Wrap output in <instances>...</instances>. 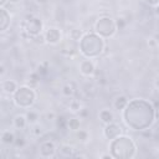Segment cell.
I'll return each mask as SVG.
<instances>
[{
	"label": "cell",
	"instance_id": "6da1fadb",
	"mask_svg": "<svg viewBox=\"0 0 159 159\" xmlns=\"http://www.w3.org/2000/svg\"><path fill=\"white\" fill-rule=\"evenodd\" d=\"M124 124L132 130H147L157 120V108L144 98L129 99L122 111Z\"/></svg>",
	"mask_w": 159,
	"mask_h": 159
},
{
	"label": "cell",
	"instance_id": "7a4b0ae2",
	"mask_svg": "<svg viewBox=\"0 0 159 159\" xmlns=\"http://www.w3.org/2000/svg\"><path fill=\"white\" fill-rule=\"evenodd\" d=\"M106 48L104 39L97 35L94 31L84 32L82 39L78 41V50L84 58H97Z\"/></svg>",
	"mask_w": 159,
	"mask_h": 159
},
{
	"label": "cell",
	"instance_id": "3957f363",
	"mask_svg": "<svg viewBox=\"0 0 159 159\" xmlns=\"http://www.w3.org/2000/svg\"><path fill=\"white\" fill-rule=\"evenodd\" d=\"M137 144L133 138L120 134L114 139L109 140L108 150L114 159H132L137 155Z\"/></svg>",
	"mask_w": 159,
	"mask_h": 159
},
{
	"label": "cell",
	"instance_id": "277c9868",
	"mask_svg": "<svg viewBox=\"0 0 159 159\" xmlns=\"http://www.w3.org/2000/svg\"><path fill=\"white\" fill-rule=\"evenodd\" d=\"M12 102L16 107L22 109H30L36 102V91L29 84L19 86L12 93Z\"/></svg>",
	"mask_w": 159,
	"mask_h": 159
},
{
	"label": "cell",
	"instance_id": "5b68a950",
	"mask_svg": "<svg viewBox=\"0 0 159 159\" xmlns=\"http://www.w3.org/2000/svg\"><path fill=\"white\" fill-rule=\"evenodd\" d=\"M117 25L116 20L111 16H101L96 20L93 25V31L99 35L103 39H111L116 35L117 32Z\"/></svg>",
	"mask_w": 159,
	"mask_h": 159
},
{
	"label": "cell",
	"instance_id": "8992f818",
	"mask_svg": "<svg viewBox=\"0 0 159 159\" xmlns=\"http://www.w3.org/2000/svg\"><path fill=\"white\" fill-rule=\"evenodd\" d=\"M21 30L25 31L30 37L43 32V22L39 16L30 15L21 22Z\"/></svg>",
	"mask_w": 159,
	"mask_h": 159
},
{
	"label": "cell",
	"instance_id": "52a82bcc",
	"mask_svg": "<svg viewBox=\"0 0 159 159\" xmlns=\"http://www.w3.org/2000/svg\"><path fill=\"white\" fill-rule=\"evenodd\" d=\"M57 147L53 140L46 139L39 144V155L41 158H53L56 155Z\"/></svg>",
	"mask_w": 159,
	"mask_h": 159
},
{
	"label": "cell",
	"instance_id": "ba28073f",
	"mask_svg": "<svg viewBox=\"0 0 159 159\" xmlns=\"http://www.w3.org/2000/svg\"><path fill=\"white\" fill-rule=\"evenodd\" d=\"M43 35H45V41L48 45H57L62 40V31L56 26H48L43 31Z\"/></svg>",
	"mask_w": 159,
	"mask_h": 159
},
{
	"label": "cell",
	"instance_id": "9c48e42d",
	"mask_svg": "<svg viewBox=\"0 0 159 159\" xmlns=\"http://www.w3.org/2000/svg\"><path fill=\"white\" fill-rule=\"evenodd\" d=\"M123 133V129L122 127L116 123V122H111L108 124H104V128H103V137L108 140H112L114 139L116 137L120 135Z\"/></svg>",
	"mask_w": 159,
	"mask_h": 159
},
{
	"label": "cell",
	"instance_id": "30bf717a",
	"mask_svg": "<svg viewBox=\"0 0 159 159\" xmlns=\"http://www.w3.org/2000/svg\"><path fill=\"white\" fill-rule=\"evenodd\" d=\"M78 70L80 73L84 77H92L96 72V63L93 61V58H84L80 62L78 65Z\"/></svg>",
	"mask_w": 159,
	"mask_h": 159
},
{
	"label": "cell",
	"instance_id": "8fae6325",
	"mask_svg": "<svg viewBox=\"0 0 159 159\" xmlns=\"http://www.w3.org/2000/svg\"><path fill=\"white\" fill-rule=\"evenodd\" d=\"M11 25V15L5 7H0V34L5 32Z\"/></svg>",
	"mask_w": 159,
	"mask_h": 159
},
{
	"label": "cell",
	"instance_id": "7c38bea8",
	"mask_svg": "<svg viewBox=\"0 0 159 159\" xmlns=\"http://www.w3.org/2000/svg\"><path fill=\"white\" fill-rule=\"evenodd\" d=\"M17 87H19V84L14 80H2L0 82V89H1V92L5 93V94H9V96H12V93L17 89Z\"/></svg>",
	"mask_w": 159,
	"mask_h": 159
},
{
	"label": "cell",
	"instance_id": "4fadbf2b",
	"mask_svg": "<svg viewBox=\"0 0 159 159\" xmlns=\"http://www.w3.org/2000/svg\"><path fill=\"white\" fill-rule=\"evenodd\" d=\"M12 125L15 129H25L27 127V119H26V116L22 114V113H17L12 118Z\"/></svg>",
	"mask_w": 159,
	"mask_h": 159
},
{
	"label": "cell",
	"instance_id": "5bb4252c",
	"mask_svg": "<svg viewBox=\"0 0 159 159\" xmlns=\"http://www.w3.org/2000/svg\"><path fill=\"white\" fill-rule=\"evenodd\" d=\"M128 97L125 96V94H119V96H117L114 99H113V103H112V106H113V108L117 111V112H122L123 109H124V107L127 106V103H128Z\"/></svg>",
	"mask_w": 159,
	"mask_h": 159
},
{
	"label": "cell",
	"instance_id": "9a60e30c",
	"mask_svg": "<svg viewBox=\"0 0 159 159\" xmlns=\"http://www.w3.org/2000/svg\"><path fill=\"white\" fill-rule=\"evenodd\" d=\"M98 119H99L103 124H108V123H111V122H114V114H113V112H112L111 109L103 108V109H101L99 113H98Z\"/></svg>",
	"mask_w": 159,
	"mask_h": 159
},
{
	"label": "cell",
	"instance_id": "2e32d148",
	"mask_svg": "<svg viewBox=\"0 0 159 159\" xmlns=\"http://www.w3.org/2000/svg\"><path fill=\"white\" fill-rule=\"evenodd\" d=\"M15 138H16L15 133H14L12 130H9V129L2 130L1 134H0V140H1V143L6 144V145H12L14 142H15Z\"/></svg>",
	"mask_w": 159,
	"mask_h": 159
},
{
	"label": "cell",
	"instance_id": "e0dca14e",
	"mask_svg": "<svg viewBox=\"0 0 159 159\" xmlns=\"http://www.w3.org/2000/svg\"><path fill=\"white\" fill-rule=\"evenodd\" d=\"M58 152H60V154L62 155V157H73L75 155V153H76V149H75V147L73 145H70V144H61L58 148Z\"/></svg>",
	"mask_w": 159,
	"mask_h": 159
},
{
	"label": "cell",
	"instance_id": "ac0fdd59",
	"mask_svg": "<svg viewBox=\"0 0 159 159\" xmlns=\"http://www.w3.org/2000/svg\"><path fill=\"white\" fill-rule=\"evenodd\" d=\"M83 34H84V31L81 27H73V29H71L68 31V39L75 41V42H78L82 39Z\"/></svg>",
	"mask_w": 159,
	"mask_h": 159
},
{
	"label": "cell",
	"instance_id": "d6986e66",
	"mask_svg": "<svg viewBox=\"0 0 159 159\" xmlns=\"http://www.w3.org/2000/svg\"><path fill=\"white\" fill-rule=\"evenodd\" d=\"M82 107H83V104H82L81 101L77 99V98H71L70 102H68V104H67L68 111L72 112V113H75V114H77V113L81 111Z\"/></svg>",
	"mask_w": 159,
	"mask_h": 159
},
{
	"label": "cell",
	"instance_id": "ffe728a7",
	"mask_svg": "<svg viewBox=\"0 0 159 159\" xmlns=\"http://www.w3.org/2000/svg\"><path fill=\"white\" fill-rule=\"evenodd\" d=\"M75 89H76L75 83H73V82H67V83H65V84L62 86L61 93H62L65 97H72V96L75 94Z\"/></svg>",
	"mask_w": 159,
	"mask_h": 159
},
{
	"label": "cell",
	"instance_id": "44dd1931",
	"mask_svg": "<svg viewBox=\"0 0 159 159\" xmlns=\"http://www.w3.org/2000/svg\"><path fill=\"white\" fill-rule=\"evenodd\" d=\"M66 127L72 130V132H76L77 129L81 128V119L77 118V117H73V118H70L66 120Z\"/></svg>",
	"mask_w": 159,
	"mask_h": 159
},
{
	"label": "cell",
	"instance_id": "7402d4cb",
	"mask_svg": "<svg viewBox=\"0 0 159 159\" xmlns=\"http://www.w3.org/2000/svg\"><path fill=\"white\" fill-rule=\"evenodd\" d=\"M25 116H26V119H27V124L37 123L39 119H40V114H39L36 111H32V109L27 111V112L25 113Z\"/></svg>",
	"mask_w": 159,
	"mask_h": 159
},
{
	"label": "cell",
	"instance_id": "603a6c76",
	"mask_svg": "<svg viewBox=\"0 0 159 159\" xmlns=\"http://www.w3.org/2000/svg\"><path fill=\"white\" fill-rule=\"evenodd\" d=\"M31 125V128H30V132H31V134L34 135V137H36V138H39V137H41L42 134H43V127L37 122V123H34V124H30Z\"/></svg>",
	"mask_w": 159,
	"mask_h": 159
},
{
	"label": "cell",
	"instance_id": "cb8c5ba5",
	"mask_svg": "<svg viewBox=\"0 0 159 159\" xmlns=\"http://www.w3.org/2000/svg\"><path fill=\"white\" fill-rule=\"evenodd\" d=\"M76 138L81 142V143H87L89 140V133L86 130V129H77L76 132Z\"/></svg>",
	"mask_w": 159,
	"mask_h": 159
},
{
	"label": "cell",
	"instance_id": "d4e9b609",
	"mask_svg": "<svg viewBox=\"0 0 159 159\" xmlns=\"http://www.w3.org/2000/svg\"><path fill=\"white\" fill-rule=\"evenodd\" d=\"M30 41L35 42L36 45H45V43H46V41H45V35H43V32H41V34L36 35V36H32V37H30Z\"/></svg>",
	"mask_w": 159,
	"mask_h": 159
},
{
	"label": "cell",
	"instance_id": "484cf974",
	"mask_svg": "<svg viewBox=\"0 0 159 159\" xmlns=\"http://www.w3.org/2000/svg\"><path fill=\"white\" fill-rule=\"evenodd\" d=\"M147 43H148L149 48H152V50H157L158 48V40L155 37H149L147 40Z\"/></svg>",
	"mask_w": 159,
	"mask_h": 159
},
{
	"label": "cell",
	"instance_id": "4316f807",
	"mask_svg": "<svg viewBox=\"0 0 159 159\" xmlns=\"http://www.w3.org/2000/svg\"><path fill=\"white\" fill-rule=\"evenodd\" d=\"M77 114L80 116V118L84 119V118H87V117L89 116V109H88L87 107H84V106H83V107L81 108V111H80V112H78Z\"/></svg>",
	"mask_w": 159,
	"mask_h": 159
},
{
	"label": "cell",
	"instance_id": "83f0119b",
	"mask_svg": "<svg viewBox=\"0 0 159 159\" xmlns=\"http://www.w3.org/2000/svg\"><path fill=\"white\" fill-rule=\"evenodd\" d=\"M45 118L47 120H55L57 118V116H56L55 112H47V113H45Z\"/></svg>",
	"mask_w": 159,
	"mask_h": 159
},
{
	"label": "cell",
	"instance_id": "f1b7e54d",
	"mask_svg": "<svg viewBox=\"0 0 159 159\" xmlns=\"http://www.w3.org/2000/svg\"><path fill=\"white\" fill-rule=\"evenodd\" d=\"M25 144V139L24 138H15V142H14V144L12 145H15V147H22Z\"/></svg>",
	"mask_w": 159,
	"mask_h": 159
},
{
	"label": "cell",
	"instance_id": "f546056e",
	"mask_svg": "<svg viewBox=\"0 0 159 159\" xmlns=\"http://www.w3.org/2000/svg\"><path fill=\"white\" fill-rule=\"evenodd\" d=\"M143 1H145V4L152 7H158L159 5V0H143Z\"/></svg>",
	"mask_w": 159,
	"mask_h": 159
},
{
	"label": "cell",
	"instance_id": "4dcf8cb0",
	"mask_svg": "<svg viewBox=\"0 0 159 159\" xmlns=\"http://www.w3.org/2000/svg\"><path fill=\"white\" fill-rule=\"evenodd\" d=\"M5 73H6V67L2 63H0V76H4Z\"/></svg>",
	"mask_w": 159,
	"mask_h": 159
},
{
	"label": "cell",
	"instance_id": "1f68e13d",
	"mask_svg": "<svg viewBox=\"0 0 159 159\" xmlns=\"http://www.w3.org/2000/svg\"><path fill=\"white\" fill-rule=\"evenodd\" d=\"M10 4H12V5H19V4H21V1L22 0H7Z\"/></svg>",
	"mask_w": 159,
	"mask_h": 159
},
{
	"label": "cell",
	"instance_id": "d6a6232c",
	"mask_svg": "<svg viewBox=\"0 0 159 159\" xmlns=\"http://www.w3.org/2000/svg\"><path fill=\"white\" fill-rule=\"evenodd\" d=\"M101 158H102V159H112V157H111L109 153H108V154H102Z\"/></svg>",
	"mask_w": 159,
	"mask_h": 159
},
{
	"label": "cell",
	"instance_id": "836d02e7",
	"mask_svg": "<svg viewBox=\"0 0 159 159\" xmlns=\"http://www.w3.org/2000/svg\"><path fill=\"white\" fill-rule=\"evenodd\" d=\"M7 0H0V7H5V5L7 4Z\"/></svg>",
	"mask_w": 159,
	"mask_h": 159
},
{
	"label": "cell",
	"instance_id": "e575fe53",
	"mask_svg": "<svg viewBox=\"0 0 159 159\" xmlns=\"http://www.w3.org/2000/svg\"><path fill=\"white\" fill-rule=\"evenodd\" d=\"M48 0H36V2L37 4H40V5H42V4H46Z\"/></svg>",
	"mask_w": 159,
	"mask_h": 159
},
{
	"label": "cell",
	"instance_id": "d590c367",
	"mask_svg": "<svg viewBox=\"0 0 159 159\" xmlns=\"http://www.w3.org/2000/svg\"><path fill=\"white\" fill-rule=\"evenodd\" d=\"M123 2H128V1H130V0H122Z\"/></svg>",
	"mask_w": 159,
	"mask_h": 159
},
{
	"label": "cell",
	"instance_id": "8d00e7d4",
	"mask_svg": "<svg viewBox=\"0 0 159 159\" xmlns=\"http://www.w3.org/2000/svg\"><path fill=\"white\" fill-rule=\"evenodd\" d=\"M138 1H143V0H138Z\"/></svg>",
	"mask_w": 159,
	"mask_h": 159
}]
</instances>
